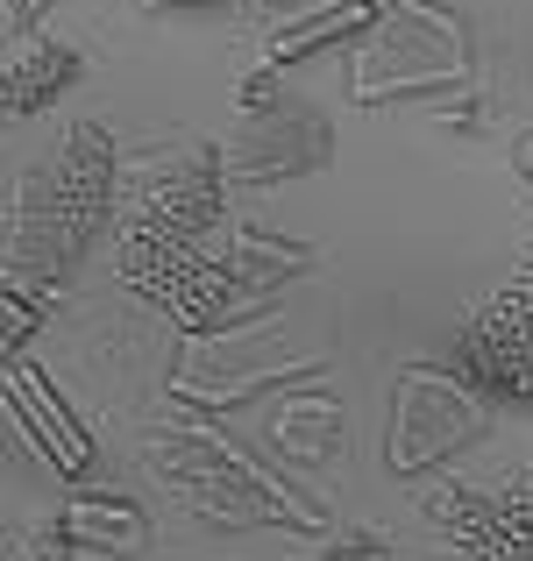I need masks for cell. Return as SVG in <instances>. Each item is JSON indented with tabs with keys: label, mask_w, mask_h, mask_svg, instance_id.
I'll list each match as a JSON object with an SVG mask.
<instances>
[{
	"label": "cell",
	"mask_w": 533,
	"mask_h": 561,
	"mask_svg": "<svg viewBox=\"0 0 533 561\" xmlns=\"http://www.w3.org/2000/svg\"><path fill=\"white\" fill-rule=\"evenodd\" d=\"M114 192H122V157H114L107 128L79 122L65 128L50 164L22 171L8 199V285L50 291L79 271V256L93 249L100 220H107Z\"/></svg>",
	"instance_id": "obj_1"
},
{
	"label": "cell",
	"mask_w": 533,
	"mask_h": 561,
	"mask_svg": "<svg viewBox=\"0 0 533 561\" xmlns=\"http://www.w3.org/2000/svg\"><path fill=\"white\" fill-rule=\"evenodd\" d=\"M143 455H150V469L192 505V519H206V526H263V519L314 526V512H299V497L271 469H257L235 440L206 434V426H185V420L150 426Z\"/></svg>",
	"instance_id": "obj_2"
},
{
	"label": "cell",
	"mask_w": 533,
	"mask_h": 561,
	"mask_svg": "<svg viewBox=\"0 0 533 561\" xmlns=\"http://www.w3.org/2000/svg\"><path fill=\"white\" fill-rule=\"evenodd\" d=\"M469 43L441 0H392L355 43V100H412L463 85Z\"/></svg>",
	"instance_id": "obj_3"
},
{
	"label": "cell",
	"mask_w": 533,
	"mask_h": 561,
	"mask_svg": "<svg viewBox=\"0 0 533 561\" xmlns=\"http://www.w3.org/2000/svg\"><path fill=\"white\" fill-rule=\"evenodd\" d=\"M328 157H334L328 114H320L314 100H299L277 71H257V79L242 85V122H235L228 150H220L228 179H242V185H285V179L320 171Z\"/></svg>",
	"instance_id": "obj_4"
},
{
	"label": "cell",
	"mask_w": 533,
	"mask_h": 561,
	"mask_svg": "<svg viewBox=\"0 0 533 561\" xmlns=\"http://www.w3.org/2000/svg\"><path fill=\"white\" fill-rule=\"evenodd\" d=\"M220 164L206 142H171L136 164H122V228L136 234H178V242H206L220 228Z\"/></svg>",
	"instance_id": "obj_5"
},
{
	"label": "cell",
	"mask_w": 533,
	"mask_h": 561,
	"mask_svg": "<svg viewBox=\"0 0 533 561\" xmlns=\"http://www.w3.org/2000/svg\"><path fill=\"white\" fill-rule=\"evenodd\" d=\"M484 383L477 377H455V370H434V363H412L398 370V391H392V440H384V462L398 477L441 462V455L469 448V440L491 426V405H484Z\"/></svg>",
	"instance_id": "obj_6"
},
{
	"label": "cell",
	"mask_w": 533,
	"mask_h": 561,
	"mask_svg": "<svg viewBox=\"0 0 533 561\" xmlns=\"http://www.w3.org/2000/svg\"><path fill=\"white\" fill-rule=\"evenodd\" d=\"M306 370H320V363L314 356H277L263 334L214 328L206 342H192L185 363H178V391L206 398V405H235V398H249L263 377H306Z\"/></svg>",
	"instance_id": "obj_7"
},
{
	"label": "cell",
	"mask_w": 533,
	"mask_h": 561,
	"mask_svg": "<svg viewBox=\"0 0 533 561\" xmlns=\"http://www.w3.org/2000/svg\"><path fill=\"white\" fill-rule=\"evenodd\" d=\"M455 356H463V377H477L491 398H533V313H520L506 291L484 299Z\"/></svg>",
	"instance_id": "obj_8"
},
{
	"label": "cell",
	"mask_w": 533,
	"mask_h": 561,
	"mask_svg": "<svg viewBox=\"0 0 533 561\" xmlns=\"http://www.w3.org/2000/svg\"><path fill=\"white\" fill-rule=\"evenodd\" d=\"M150 540V512L128 497H71L50 519V534H36V554H71V561H107L136 554Z\"/></svg>",
	"instance_id": "obj_9"
},
{
	"label": "cell",
	"mask_w": 533,
	"mask_h": 561,
	"mask_svg": "<svg viewBox=\"0 0 533 561\" xmlns=\"http://www.w3.org/2000/svg\"><path fill=\"white\" fill-rule=\"evenodd\" d=\"M8 412L22 420V434L50 455L57 477H71V483L93 477V440H86V426L57 405V391H50V377H43V370H29V363H14V370H8Z\"/></svg>",
	"instance_id": "obj_10"
},
{
	"label": "cell",
	"mask_w": 533,
	"mask_h": 561,
	"mask_svg": "<svg viewBox=\"0 0 533 561\" xmlns=\"http://www.w3.org/2000/svg\"><path fill=\"white\" fill-rule=\"evenodd\" d=\"M79 71H86V50L79 43H65V36H14L8 43V65H0V107L22 122V114H43V107H57V100L79 85Z\"/></svg>",
	"instance_id": "obj_11"
},
{
	"label": "cell",
	"mask_w": 533,
	"mask_h": 561,
	"mask_svg": "<svg viewBox=\"0 0 533 561\" xmlns=\"http://www.w3.org/2000/svg\"><path fill=\"white\" fill-rule=\"evenodd\" d=\"M206 249H214L220 256V271L228 277H242L249 291H263V299H271V285H285L292 271H306V249H292V242H271V234L263 228H228V220H220L214 234H206Z\"/></svg>",
	"instance_id": "obj_12"
},
{
	"label": "cell",
	"mask_w": 533,
	"mask_h": 561,
	"mask_svg": "<svg viewBox=\"0 0 533 561\" xmlns=\"http://www.w3.org/2000/svg\"><path fill=\"white\" fill-rule=\"evenodd\" d=\"M427 526L455 540L463 554H498V491H469V483H434L427 491Z\"/></svg>",
	"instance_id": "obj_13"
},
{
	"label": "cell",
	"mask_w": 533,
	"mask_h": 561,
	"mask_svg": "<svg viewBox=\"0 0 533 561\" xmlns=\"http://www.w3.org/2000/svg\"><path fill=\"white\" fill-rule=\"evenodd\" d=\"M271 434L292 462H334V455H342V405L320 398V391H292Z\"/></svg>",
	"instance_id": "obj_14"
},
{
	"label": "cell",
	"mask_w": 533,
	"mask_h": 561,
	"mask_svg": "<svg viewBox=\"0 0 533 561\" xmlns=\"http://www.w3.org/2000/svg\"><path fill=\"white\" fill-rule=\"evenodd\" d=\"M498 554H533V469L498 483Z\"/></svg>",
	"instance_id": "obj_15"
},
{
	"label": "cell",
	"mask_w": 533,
	"mask_h": 561,
	"mask_svg": "<svg viewBox=\"0 0 533 561\" xmlns=\"http://www.w3.org/2000/svg\"><path fill=\"white\" fill-rule=\"evenodd\" d=\"M43 14H50V0H8V43L14 36H36Z\"/></svg>",
	"instance_id": "obj_16"
},
{
	"label": "cell",
	"mask_w": 533,
	"mask_h": 561,
	"mask_svg": "<svg viewBox=\"0 0 533 561\" xmlns=\"http://www.w3.org/2000/svg\"><path fill=\"white\" fill-rule=\"evenodd\" d=\"M506 299L520 306V313H533V242H526V256H520V271H512V285H506Z\"/></svg>",
	"instance_id": "obj_17"
},
{
	"label": "cell",
	"mask_w": 533,
	"mask_h": 561,
	"mask_svg": "<svg viewBox=\"0 0 533 561\" xmlns=\"http://www.w3.org/2000/svg\"><path fill=\"white\" fill-rule=\"evenodd\" d=\"M143 14H214V8H228V0H136Z\"/></svg>",
	"instance_id": "obj_18"
},
{
	"label": "cell",
	"mask_w": 533,
	"mask_h": 561,
	"mask_svg": "<svg viewBox=\"0 0 533 561\" xmlns=\"http://www.w3.org/2000/svg\"><path fill=\"white\" fill-rule=\"evenodd\" d=\"M271 14H306V8H349V0H263Z\"/></svg>",
	"instance_id": "obj_19"
}]
</instances>
